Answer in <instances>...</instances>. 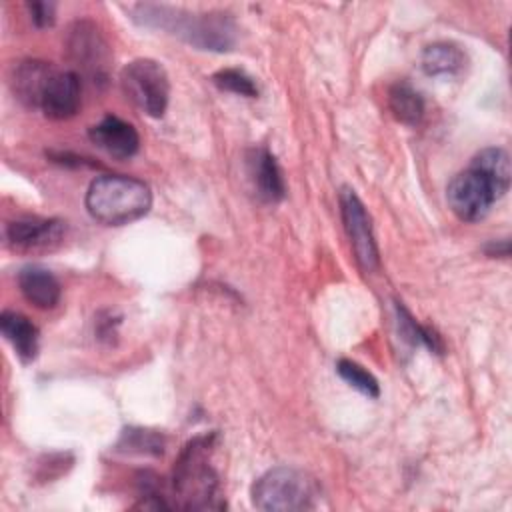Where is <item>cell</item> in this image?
<instances>
[{
  "label": "cell",
  "instance_id": "cell-17",
  "mask_svg": "<svg viewBox=\"0 0 512 512\" xmlns=\"http://www.w3.org/2000/svg\"><path fill=\"white\" fill-rule=\"evenodd\" d=\"M420 64L428 76H452L464 68L466 56L452 42H434L422 50Z\"/></svg>",
  "mask_w": 512,
  "mask_h": 512
},
{
  "label": "cell",
  "instance_id": "cell-3",
  "mask_svg": "<svg viewBox=\"0 0 512 512\" xmlns=\"http://www.w3.org/2000/svg\"><path fill=\"white\" fill-rule=\"evenodd\" d=\"M84 202L94 220L106 226H122L142 218L150 210L152 192L138 178L104 174L90 182Z\"/></svg>",
  "mask_w": 512,
  "mask_h": 512
},
{
  "label": "cell",
  "instance_id": "cell-10",
  "mask_svg": "<svg viewBox=\"0 0 512 512\" xmlns=\"http://www.w3.org/2000/svg\"><path fill=\"white\" fill-rule=\"evenodd\" d=\"M80 104V74L56 68L42 92L38 110L50 120H68L78 112Z\"/></svg>",
  "mask_w": 512,
  "mask_h": 512
},
{
  "label": "cell",
  "instance_id": "cell-7",
  "mask_svg": "<svg viewBox=\"0 0 512 512\" xmlns=\"http://www.w3.org/2000/svg\"><path fill=\"white\" fill-rule=\"evenodd\" d=\"M338 200L344 230L350 238L354 258L364 272H374L378 268V246L372 232L370 214L366 212V206L350 186H344L340 190Z\"/></svg>",
  "mask_w": 512,
  "mask_h": 512
},
{
  "label": "cell",
  "instance_id": "cell-9",
  "mask_svg": "<svg viewBox=\"0 0 512 512\" xmlns=\"http://www.w3.org/2000/svg\"><path fill=\"white\" fill-rule=\"evenodd\" d=\"M66 222L58 218H18L6 224V244L16 252H50L62 244Z\"/></svg>",
  "mask_w": 512,
  "mask_h": 512
},
{
  "label": "cell",
  "instance_id": "cell-19",
  "mask_svg": "<svg viewBox=\"0 0 512 512\" xmlns=\"http://www.w3.org/2000/svg\"><path fill=\"white\" fill-rule=\"evenodd\" d=\"M118 452L124 454H140V456H160L164 452L162 434L146 428H126L120 434L116 444Z\"/></svg>",
  "mask_w": 512,
  "mask_h": 512
},
{
  "label": "cell",
  "instance_id": "cell-12",
  "mask_svg": "<svg viewBox=\"0 0 512 512\" xmlns=\"http://www.w3.org/2000/svg\"><path fill=\"white\" fill-rule=\"evenodd\" d=\"M246 164L256 194L264 202H280L286 194V184L274 154L268 148H252L248 152Z\"/></svg>",
  "mask_w": 512,
  "mask_h": 512
},
{
  "label": "cell",
  "instance_id": "cell-13",
  "mask_svg": "<svg viewBox=\"0 0 512 512\" xmlns=\"http://www.w3.org/2000/svg\"><path fill=\"white\" fill-rule=\"evenodd\" d=\"M56 68L44 60H22L12 70V92L26 108H38L42 92Z\"/></svg>",
  "mask_w": 512,
  "mask_h": 512
},
{
  "label": "cell",
  "instance_id": "cell-23",
  "mask_svg": "<svg viewBox=\"0 0 512 512\" xmlns=\"http://www.w3.org/2000/svg\"><path fill=\"white\" fill-rule=\"evenodd\" d=\"M120 324L118 318L112 316V312H104L98 316L96 320V336L98 340H104V342H112L114 336H116V326Z\"/></svg>",
  "mask_w": 512,
  "mask_h": 512
},
{
  "label": "cell",
  "instance_id": "cell-6",
  "mask_svg": "<svg viewBox=\"0 0 512 512\" xmlns=\"http://www.w3.org/2000/svg\"><path fill=\"white\" fill-rule=\"evenodd\" d=\"M124 96L144 114L160 118L170 98V80L164 66L152 58H136L120 72Z\"/></svg>",
  "mask_w": 512,
  "mask_h": 512
},
{
  "label": "cell",
  "instance_id": "cell-1",
  "mask_svg": "<svg viewBox=\"0 0 512 512\" xmlns=\"http://www.w3.org/2000/svg\"><path fill=\"white\" fill-rule=\"evenodd\" d=\"M132 18L154 30H164L200 50L226 52L236 44V22L230 12H190L166 4H136Z\"/></svg>",
  "mask_w": 512,
  "mask_h": 512
},
{
  "label": "cell",
  "instance_id": "cell-22",
  "mask_svg": "<svg viewBox=\"0 0 512 512\" xmlns=\"http://www.w3.org/2000/svg\"><path fill=\"white\" fill-rule=\"evenodd\" d=\"M28 12H30V20L38 26V28H48L54 24L56 20V4L54 2H28L26 4Z\"/></svg>",
  "mask_w": 512,
  "mask_h": 512
},
{
  "label": "cell",
  "instance_id": "cell-11",
  "mask_svg": "<svg viewBox=\"0 0 512 512\" xmlns=\"http://www.w3.org/2000/svg\"><path fill=\"white\" fill-rule=\"evenodd\" d=\"M88 138L92 140V144H96V148L116 160L132 158L140 146V136L136 128L130 122L112 114L90 126Z\"/></svg>",
  "mask_w": 512,
  "mask_h": 512
},
{
  "label": "cell",
  "instance_id": "cell-4",
  "mask_svg": "<svg viewBox=\"0 0 512 512\" xmlns=\"http://www.w3.org/2000/svg\"><path fill=\"white\" fill-rule=\"evenodd\" d=\"M318 484L304 470L276 466L266 470L250 490L252 504L264 512H302L316 508Z\"/></svg>",
  "mask_w": 512,
  "mask_h": 512
},
{
  "label": "cell",
  "instance_id": "cell-15",
  "mask_svg": "<svg viewBox=\"0 0 512 512\" xmlns=\"http://www.w3.org/2000/svg\"><path fill=\"white\" fill-rule=\"evenodd\" d=\"M0 330L22 362H32L36 358L40 332L28 316L16 310H4L0 316Z\"/></svg>",
  "mask_w": 512,
  "mask_h": 512
},
{
  "label": "cell",
  "instance_id": "cell-20",
  "mask_svg": "<svg viewBox=\"0 0 512 512\" xmlns=\"http://www.w3.org/2000/svg\"><path fill=\"white\" fill-rule=\"evenodd\" d=\"M336 370L340 374L342 380H346L352 388H356L358 392L370 396V398H376L380 394V386H378V380L364 368L360 366L358 362L354 360H348V358H342L338 360L336 364Z\"/></svg>",
  "mask_w": 512,
  "mask_h": 512
},
{
  "label": "cell",
  "instance_id": "cell-8",
  "mask_svg": "<svg viewBox=\"0 0 512 512\" xmlns=\"http://www.w3.org/2000/svg\"><path fill=\"white\" fill-rule=\"evenodd\" d=\"M446 200L450 210L462 222H478L490 212L498 196L492 184L478 170L468 166L464 172L450 180L446 188Z\"/></svg>",
  "mask_w": 512,
  "mask_h": 512
},
{
  "label": "cell",
  "instance_id": "cell-16",
  "mask_svg": "<svg viewBox=\"0 0 512 512\" xmlns=\"http://www.w3.org/2000/svg\"><path fill=\"white\" fill-rule=\"evenodd\" d=\"M470 166L478 170L492 184L498 198H502L508 192L512 172H510V156L506 150L494 148V146L484 148L472 158Z\"/></svg>",
  "mask_w": 512,
  "mask_h": 512
},
{
  "label": "cell",
  "instance_id": "cell-24",
  "mask_svg": "<svg viewBox=\"0 0 512 512\" xmlns=\"http://www.w3.org/2000/svg\"><path fill=\"white\" fill-rule=\"evenodd\" d=\"M486 254L488 256H492V258H508V254H510V242L506 240V238H502V240H492L490 244H486Z\"/></svg>",
  "mask_w": 512,
  "mask_h": 512
},
{
  "label": "cell",
  "instance_id": "cell-14",
  "mask_svg": "<svg viewBox=\"0 0 512 512\" xmlns=\"http://www.w3.org/2000/svg\"><path fill=\"white\" fill-rule=\"evenodd\" d=\"M18 288L22 296L40 310H50L60 302V282L44 266L30 264L18 272Z\"/></svg>",
  "mask_w": 512,
  "mask_h": 512
},
{
  "label": "cell",
  "instance_id": "cell-5",
  "mask_svg": "<svg viewBox=\"0 0 512 512\" xmlns=\"http://www.w3.org/2000/svg\"><path fill=\"white\" fill-rule=\"evenodd\" d=\"M64 50L76 70H80V74L86 76L94 86H104L108 82L112 50L96 22H72L64 38Z\"/></svg>",
  "mask_w": 512,
  "mask_h": 512
},
{
  "label": "cell",
  "instance_id": "cell-18",
  "mask_svg": "<svg viewBox=\"0 0 512 512\" xmlns=\"http://www.w3.org/2000/svg\"><path fill=\"white\" fill-rule=\"evenodd\" d=\"M388 106H390L394 118L408 126H416L424 116V100H422L420 92L404 80L390 86Z\"/></svg>",
  "mask_w": 512,
  "mask_h": 512
},
{
  "label": "cell",
  "instance_id": "cell-2",
  "mask_svg": "<svg viewBox=\"0 0 512 512\" xmlns=\"http://www.w3.org/2000/svg\"><path fill=\"white\" fill-rule=\"evenodd\" d=\"M216 434H200L184 444L172 470L174 508L182 510H222L226 502L220 478L210 464Z\"/></svg>",
  "mask_w": 512,
  "mask_h": 512
},
{
  "label": "cell",
  "instance_id": "cell-21",
  "mask_svg": "<svg viewBox=\"0 0 512 512\" xmlns=\"http://www.w3.org/2000/svg\"><path fill=\"white\" fill-rule=\"evenodd\" d=\"M212 82L226 92H234L246 98L258 96V86L250 74H246L240 68H222L216 74H212Z\"/></svg>",
  "mask_w": 512,
  "mask_h": 512
}]
</instances>
